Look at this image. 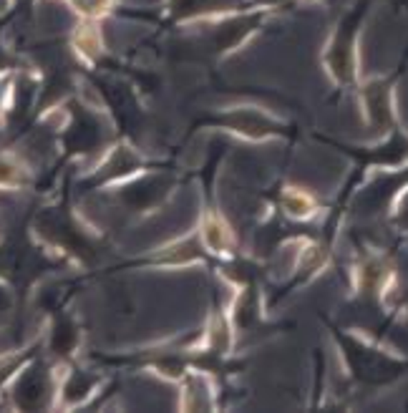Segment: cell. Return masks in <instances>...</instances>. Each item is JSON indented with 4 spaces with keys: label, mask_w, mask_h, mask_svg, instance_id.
Masks as SVG:
<instances>
[{
    "label": "cell",
    "mask_w": 408,
    "mask_h": 413,
    "mask_svg": "<svg viewBox=\"0 0 408 413\" xmlns=\"http://www.w3.org/2000/svg\"><path fill=\"white\" fill-rule=\"evenodd\" d=\"M111 0H86V10L88 13H104Z\"/></svg>",
    "instance_id": "4"
},
{
    "label": "cell",
    "mask_w": 408,
    "mask_h": 413,
    "mask_svg": "<svg viewBox=\"0 0 408 413\" xmlns=\"http://www.w3.org/2000/svg\"><path fill=\"white\" fill-rule=\"evenodd\" d=\"M76 43L86 55H93L96 51H99V38H96V33L93 31H81L78 33Z\"/></svg>",
    "instance_id": "3"
},
{
    "label": "cell",
    "mask_w": 408,
    "mask_h": 413,
    "mask_svg": "<svg viewBox=\"0 0 408 413\" xmlns=\"http://www.w3.org/2000/svg\"><path fill=\"white\" fill-rule=\"evenodd\" d=\"M285 210L290 214H295V217H308L313 212V199L300 189H290L285 195Z\"/></svg>",
    "instance_id": "2"
},
{
    "label": "cell",
    "mask_w": 408,
    "mask_h": 413,
    "mask_svg": "<svg viewBox=\"0 0 408 413\" xmlns=\"http://www.w3.org/2000/svg\"><path fill=\"white\" fill-rule=\"evenodd\" d=\"M204 242H207V247L209 250H215V252H224L227 247H230V242H232V234L230 229H227V225H224L222 219L219 217H207V222H204Z\"/></svg>",
    "instance_id": "1"
}]
</instances>
